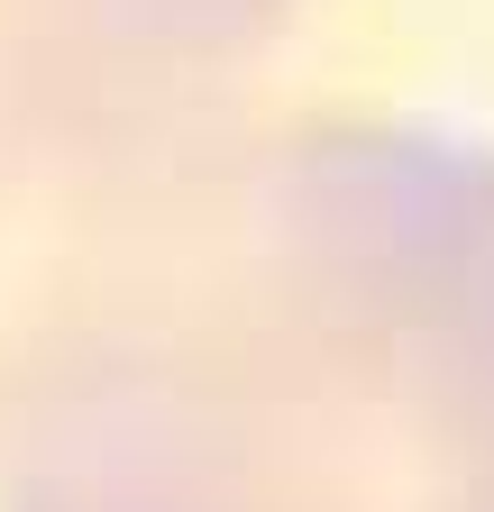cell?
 <instances>
[{"mask_svg":"<svg viewBox=\"0 0 494 512\" xmlns=\"http://www.w3.org/2000/svg\"><path fill=\"white\" fill-rule=\"evenodd\" d=\"M10 512H494V147L330 119L165 165L28 357Z\"/></svg>","mask_w":494,"mask_h":512,"instance_id":"obj_1","label":"cell"},{"mask_svg":"<svg viewBox=\"0 0 494 512\" xmlns=\"http://www.w3.org/2000/svg\"><path fill=\"white\" fill-rule=\"evenodd\" d=\"M293 10L302 0H0V128L55 156L138 147L266 55Z\"/></svg>","mask_w":494,"mask_h":512,"instance_id":"obj_2","label":"cell"}]
</instances>
